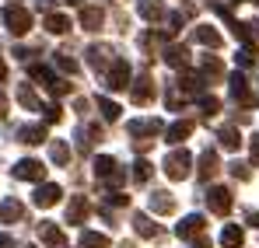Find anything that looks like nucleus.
Segmentation results:
<instances>
[{"label":"nucleus","mask_w":259,"mask_h":248,"mask_svg":"<svg viewBox=\"0 0 259 248\" xmlns=\"http://www.w3.org/2000/svg\"><path fill=\"white\" fill-rule=\"evenodd\" d=\"M0 248H14V238L11 234H0Z\"/></svg>","instance_id":"nucleus-43"},{"label":"nucleus","mask_w":259,"mask_h":248,"mask_svg":"<svg viewBox=\"0 0 259 248\" xmlns=\"http://www.w3.org/2000/svg\"><path fill=\"white\" fill-rule=\"evenodd\" d=\"M46 32H49V35H67V32H70V18H67V14H46Z\"/></svg>","instance_id":"nucleus-20"},{"label":"nucleus","mask_w":259,"mask_h":248,"mask_svg":"<svg viewBox=\"0 0 259 248\" xmlns=\"http://www.w3.org/2000/svg\"><path fill=\"white\" fill-rule=\"evenodd\" d=\"M189 165H193V158H189V151H172L168 158H165V165L161 171L172 178V182H182L186 175H189Z\"/></svg>","instance_id":"nucleus-3"},{"label":"nucleus","mask_w":259,"mask_h":248,"mask_svg":"<svg viewBox=\"0 0 259 248\" xmlns=\"http://www.w3.org/2000/svg\"><path fill=\"white\" fill-rule=\"evenodd\" d=\"M102 21H105V11H102V7H84V11H81V28H84V32H98Z\"/></svg>","instance_id":"nucleus-16"},{"label":"nucleus","mask_w":259,"mask_h":248,"mask_svg":"<svg viewBox=\"0 0 259 248\" xmlns=\"http://www.w3.org/2000/svg\"><path fill=\"white\" fill-rule=\"evenodd\" d=\"M49 158H53V165H67V161H70V147H67V143H63V140H53V143H49Z\"/></svg>","instance_id":"nucleus-28"},{"label":"nucleus","mask_w":259,"mask_h":248,"mask_svg":"<svg viewBox=\"0 0 259 248\" xmlns=\"http://www.w3.org/2000/svg\"><path fill=\"white\" fill-rule=\"evenodd\" d=\"M60 200H63V189H60L56 182H42V185L35 189V196H32V203H35V207H42V210L56 207Z\"/></svg>","instance_id":"nucleus-6"},{"label":"nucleus","mask_w":259,"mask_h":248,"mask_svg":"<svg viewBox=\"0 0 259 248\" xmlns=\"http://www.w3.org/2000/svg\"><path fill=\"white\" fill-rule=\"evenodd\" d=\"M116 171H119L116 158H109V154H98V158H95V175H98V178H105V182H109Z\"/></svg>","instance_id":"nucleus-22"},{"label":"nucleus","mask_w":259,"mask_h":248,"mask_svg":"<svg viewBox=\"0 0 259 248\" xmlns=\"http://www.w3.org/2000/svg\"><path fill=\"white\" fill-rule=\"evenodd\" d=\"M105 81H109L105 87H112V91H126V87H130V63H126V60H112Z\"/></svg>","instance_id":"nucleus-5"},{"label":"nucleus","mask_w":259,"mask_h":248,"mask_svg":"<svg viewBox=\"0 0 259 248\" xmlns=\"http://www.w3.org/2000/svg\"><path fill=\"white\" fill-rule=\"evenodd\" d=\"M196 105H200V112H203V116H217V112H221V102L210 98V94H200V102H196Z\"/></svg>","instance_id":"nucleus-37"},{"label":"nucleus","mask_w":259,"mask_h":248,"mask_svg":"<svg viewBox=\"0 0 259 248\" xmlns=\"http://www.w3.org/2000/svg\"><path fill=\"white\" fill-rule=\"evenodd\" d=\"M203 87H207V77H203L200 70L193 74L189 67L182 70V77H179V84H175V91H179L182 98H200V94H203Z\"/></svg>","instance_id":"nucleus-4"},{"label":"nucleus","mask_w":259,"mask_h":248,"mask_svg":"<svg viewBox=\"0 0 259 248\" xmlns=\"http://www.w3.org/2000/svg\"><path fill=\"white\" fill-rule=\"evenodd\" d=\"M63 4H81V0H63Z\"/></svg>","instance_id":"nucleus-48"},{"label":"nucleus","mask_w":259,"mask_h":248,"mask_svg":"<svg viewBox=\"0 0 259 248\" xmlns=\"http://www.w3.org/2000/svg\"><path fill=\"white\" fill-rule=\"evenodd\" d=\"M207 207H210V213L224 217V213L231 210V192H228L224 185H214V189L207 192Z\"/></svg>","instance_id":"nucleus-10"},{"label":"nucleus","mask_w":259,"mask_h":248,"mask_svg":"<svg viewBox=\"0 0 259 248\" xmlns=\"http://www.w3.org/2000/svg\"><path fill=\"white\" fill-rule=\"evenodd\" d=\"M228 84H231L228 91H231V98H235L238 105H256V94L249 91V81H245L242 74H231V77H228Z\"/></svg>","instance_id":"nucleus-7"},{"label":"nucleus","mask_w":259,"mask_h":248,"mask_svg":"<svg viewBox=\"0 0 259 248\" xmlns=\"http://www.w3.org/2000/svg\"><path fill=\"white\" fill-rule=\"evenodd\" d=\"M151 175H154V165H151V161H144V158H137V165H133V182L147 185V182H151Z\"/></svg>","instance_id":"nucleus-30"},{"label":"nucleus","mask_w":259,"mask_h":248,"mask_svg":"<svg viewBox=\"0 0 259 248\" xmlns=\"http://www.w3.org/2000/svg\"><path fill=\"white\" fill-rule=\"evenodd\" d=\"M161 60H165L172 70H186V67H189V49H186V45H165Z\"/></svg>","instance_id":"nucleus-12"},{"label":"nucleus","mask_w":259,"mask_h":248,"mask_svg":"<svg viewBox=\"0 0 259 248\" xmlns=\"http://www.w3.org/2000/svg\"><path fill=\"white\" fill-rule=\"evenodd\" d=\"M105 200H109L112 207H126V203H130V196H126V192H109Z\"/></svg>","instance_id":"nucleus-40"},{"label":"nucleus","mask_w":259,"mask_h":248,"mask_svg":"<svg viewBox=\"0 0 259 248\" xmlns=\"http://www.w3.org/2000/svg\"><path fill=\"white\" fill-rule=\"evenodd\" d=\"M231 175H235V178H249V168H245V165H238V161H235V165H231Z\"/></svg>","instance_id":"nucleus-42"},{"label":"nucleus","mask_w":259,"mask_h":248,"mask_svg":"<svg viewBox=\"0 0 259 248\" xmlns=\"http://www.w3.org/2000/svg\"><path fill=\"white\" fill-rule=\"evenodd\" d=\"M249 154H252V165H259V136L249 140Z\"/></svg>","instance_id":"nucleus-41"},{"label":"nucleus","mask_w":259,"mask_h":248,"mask_svg":"<svg viewBox=\"0 0 259 248\" xmlns=\"http://www.w3.org/2000/svg\"><path fill=\"white\" fill-rule=\"evenodd\" d=\"M4 25H7L11 35H25L32 28V11L21 7V4H7L4 7Z\"/></svg>","instance_id":"nucleus-1"},{"label":"nucleus","mask_w":259,"mask_h":248,"mask_svg":"<svg viewBox=\"0 0 259 248\" xmlns=\"http://www.w3.org/2000/svg\"><path fill=\"white\" fill-rule=\"evenodd\" d=\"M126 129H130V136H154V133H161V123H158V119H147V123L133 119Z\"/></svg>","instance_id":"nucleus-23"},{"label":"nucleus","mask_w":259,"mask_h":248,"mask_svg":"<svg viewBox=\"0 0 259 248\" xmlns=\"http://www.w3.org/2000/svg\"><path fill=\"white\" fill-rule=\"evenodd\" d=\"M77 248H109V238L98 234V231H84L81 241H77Z\"/></svg>","instance_id":"nucleus-31"},{"label":"nucleus","mask_w":259,"mask_h":248,"mask_svg":"<svg viewBox=\"0 0 259 248\" xmlns=\"http://www.w3.org/2000/svg\"><path fill=\"white\" fill-rule=\"evenodd\" d=\"M221 245H224V248H242V227H238V224H224V231H221Z\"/></svg>","instance_id":"nucleus-25"},{"label":"nucleus","mask_w":259,"mask_h":248,"mask_svg":"<svg viewBox=\"0 0 259 248\" xmlns=\"http://www.w3.org/2000/svg\"><path fill=\"white\" fill-rule=\"evenodd\" d=\"M133 234H137V238H158L161 227H158L147 213H137V217H133Z\"/></svg>","instance_id":"nucleus-14"},{"label":"nucleus","mask_w":259,"mask_h":248,"mask_svg":"<svg viewBox=\"0 0 259 248\" xmlns=\"http://www.w3.org/2000/svg\"><path fill=\"white\" fill-rule=\"evenodd\" d=\"M105 53H109L105 45H95V49H88V63H91L95 70H102V67H105Z\"/></svg>","instance_id":"nucleus-38"},{"label":"nucleus","mask_w":259,"mask_h":248,"mask_svg":"<svg viewBox=\"0 0 259 248\" xmlns=\"http://www.w3.org/2000/svg\"><path fill=\"white\" fill-rule=\"evenodd\" d=\"M151 210H154V213H172L175 210L172 196H168V192H154V196H151Z\"/></svg>","instance_id":"nucleus-34"},{"label":"nucleus","mask_w":259,"mask_h":248,"mask_svg":"<svg viewBox=\"0 0 259 248\" xmlns=\"http://www.w3.org/2000/svg\"><path fill=\"white\" fill-rule=\"evenodd\" d=\"M25 143H46V123H32V126H25L21 133H18Z\"/></svg>","instance_id":"nucleus-26"},{"label":"nucleus","mask_w":259,"mask_h":248,"mask_svg":"<svg viewBox=\"0 0 259 248\" xmlns=\"http://www.w3.org/2000/svg\"><path fill=\"white\" fill-rule=\"evenodd\" d=\"M130 84H133V102H137V105H147V102L154 98V91H151V77H147V74H144L140 81H130Z\"/></svg>","instance_id":"nucleus-21"},{"label":"nucleus","mask_w":259,"mask_h":248,"mask_svg":"<svg viewBox=\"0 0 259 248\" xmlns=\"http://www.w3.org/2000/svg\"><path fill=\"white\" fill-rule=\"evenodd\" d=\"M18 102H21L25 109H32V112H42V109H46L42 102L35 98V91H32V87H18Z\"/></svg>","instance_id":"nucleus-32"},{"label":"nucleus","mask_w":259,"mask_h":248,"mask_svg":"<svg viewBox=\"0 0 259 248\" xmlns=\"http://www.w3.org/2000/svg\"><path fill=\"white\" fill-rule=\"evenodd\" d=\"M39 231H42V241H46L49 248H67V238H63V231H60V227H53L49 220H42V224H39Z\"/></svg>","instance_id":"nucleus-17"},{"label":"nucleus","mask_w":259,"mask_h":248,"mask_svg":"<svg viewBox=\"0 0 259 248\" xmlns=\"http://www.w3.org/2000/svg\"><path fill=\"white\" fill-rule=\"evenodd\" d=\"M4 77H7V67H4V60H0V81H4Z\"/></svg>","instance_id":"nucleus-47"},{"label":"nucleus","mask_w":259,"mask_h":248,"mask_svg":"<svg viewBox=\"0 0 259 248\" xmlns=\"http://www.w3.org/2000/svg\"><path fill=\"white\" fill-rule=\"evenodd\" d=\"M42 112H46V126H49V123H60V119H63V109H60V102H56V105H46Z\"/></svg>","instance_id":"nucleus-39"},{"label":"nucleus","mask_w":259,"mask_h":248,"mask_svg":"<svg viewBox=\"0 0 259 248\" xmlns=\"http://www.w3.org/2000/svg\"><path fill=\"white\" fill-rule=\"evenodd\" d=\"M217 140L224 143V151H238V147H242V136H238V129H235V126H224V129L217 133Z\"/></svg>","instance_id":"nucleus-27"},{"label":"nucleus","mask_w":259,"mask_h":248,"mask_svg":"<svg viewBox=\"0 0 259 248\" xmlns=\"http://www.w3.org/2000/svg\"><path fill=\"white\" fill-rule=\"evenodd\" d=\"M256 4H259V0H256Z\"/></svg>","instance_id":"nucleus-49"},{"label":"nucleus","mask_w":259,"mask_h":248,"mask_svg":"<svg viewBox=\"0 0 259 248\" xmlns=\"http://www.w3.org/2000/svg\"><path fill=\"white\" fill-rule=\"evenodd\" d=\"M189 133H193V123H189V119H179V123H172L168 129H165V140L179 147V143H182V140H186Z\"/></svg>","instance_id":"nucleus-18"},{"label":"nucleus","mask_w":259,"mask_h":248,"mask_svg":"<svg viewBox=\"0 0 259 248\" xmlns=\"http://www.w3.org/2000/svg\"><path fill=\"white\" fill-rule=\"evenodd\" d=\"M137 14L144 21H161L168 14V7H165V0H137Z\"/></svg>","instance_id":"nucleus-11"},{"label":"nucleus","mask_w":259,"mask_h":248,"mask_svg":"<svg viewBox=\"0 0 259 248\" xmlns=\"http://www.w3.org/2000/svg\"><path fill=\"white\" fill-rule=\"evenodd\" d=\"M53 67H56V70H63V74H77V70H81V63H77V60H70L67 53H56V56H53Z\"/></svg>","instance_id":"nucleus-33"},{"label":"nucleus","mask_w":259,"mask_h":248,"mask_svg":"<svg viewBox=\"0 0 259 248\" xmlns=\"http://www.w3.org/2000/svg\"><path fill=\"white\" fill-rule=\"evenodd\" d=\"M235 63H238V67H256V45L245 42V45L235 53Z\"/></svg>","instance_id":"nucleus-36"},{"label":"nucleus","mask_w":259,"mask_h":248,"mask_svg":"<svg viewBox=\"0 0 259 248\" xmlns=\"http://www.w3.org/2000/svg\"><path fill=\"white\" fill-rule=\"evenodd\" d=\"M28 74H32V77H35L39 84H42V87H49L53 94H70V91H74V84L63 81V77H56V70H49V67H39V63H35Z\"/></svg>","instance_id":"nucleus-2"},{"label":"nucleus","mask_w":259,"mask_h":248,"mask_svg":"<svg viewBox=\"0 0 259 248\" xmlns=\"http://www.w3.org/2000/svg\"><path fill=\"white\" fill-rule=\"evenodd\" d=\"M95 105H98V112H102V119H105V123H116V119L123 116V109H119L112 98H95Z\"/></svg>","instance_id":"nucleus-24"},{"label":"nucleus","mask_w":259,"mask_h":248,"mask_svg":"<svg viewBox=\"0 0 259 248\" xmlns=\"http://www.w3.org/2000/svg\"><path fill=\"white\" fill-rule=\"evenodd\" d=\"M193 248H210V241H207V238H196V245Z\"/></svg>","instance_id":"nucleus-45"},{"label":"nucleus","mask_w":259,"mask_h":248,"mask_svg":"<svg viewBox=\"0 0 259 248\" xmlns=\"http://www.w3.org/2000/svg\"><path fill=\"white\" fill-rule=\"evenodd\" d=\"M214 171H217V154L214 151L200 154V178H214Z\"/></svg>","instance_id":"nucleus-35"},{"label":"nucleus","mask_w":259,"mask_h":248,"mask_svg":"<svg viewBox=\"0 0 259 248\" xmlns=\"http://www.w3.org/2000/svg\"><path fill=\"white\" fill-rule=\"evenodd\" d=\"M193 35H196L200 45H207V49H217V45H221V32L210 28V25H196V28H193Z\"/></svg>","instance_id":"nucleus-19"},{"label":"nucleus","mask_w":259,"mask_h":248,"mask_svg":"<svg viewBox=\"0 0 259 248\" xmlns=\"http://www.w3.org/2000/svg\"><path fill=\"white\" fill-rule=\"evenodd\" d=\"M249 224H252V227H259V213H249Z\"/></svg>","instance_id":"nucleus-46"},{"label":"nucleus","mask_w":259,"mask_h":248,"mask_svg":"<svg viewBox=\"0 0 259 248\" xmlns=\"http://www.w3.org/2000/svg\"><path fill=\"white\" fill-rule=\"evenodd\" d=\"M21 213H25V207H21V200L7 196V200L0 203V224H18V220H21Z\"/></svg>","instance_id":"nucleus-15"},{"label":"nucleus","mask_w":259,"mask_h":248,"mask_svg":"<svg viewBox=\"0 0 259 248\" xmlns=\"http://www.w3.org/2000/svg\"><path fill=\"white\" fill-rule=\"evenodd\" d=\"M88 213H91L88 200H84V196H74V200L67 203V224H84Z\"/></svg>","instance_id":"nucleus-13"},{"label":"nucleus","mask_w":259,"mask_h":248,"mask_svg":"<svg viewBox=\"0 0 259 248\" xmlns=\"http://www.w3.org/2000/svg\"><path fill=\"white\" fill-rule=\"evenodd\" d=\"M14 178H21V182H42L46 165L42 161H18L14 165Z\"/></svg>","instance_id":"nucleus-9"},{"label":"nucleus","mask_w":259,"mask_h":248,"mask_svg":"<svg viewBox=\"0 0 259 248\" xmlns=\"http://www.w3.org/2000/svg\"><path fill=\"white\" fill-rule=\"evenodd\" d=\"M4 116H7V98L0 94V119H4Z\"/></svg>","instance_id":"nucleus-44"},{"label":"nucleus","mask_w":259,"mask_h":248,"mask_svg":"<svg viewBox=\"0 0 259 248\" xmlns=\"http://www.w3.org/2000/svg\"><path fill=\"white\" fill-rule=\"evenodd\" d=\"M203 224H207L203 213H186V217L179 220L175 234H179V238H200V234H203Z\"/></svg>","instance_id":"nucleus-8"},{"label":"nucleus","mask_w":259,"mask_h":248,"mask_svg":"<svg viewBox=\"0 0 259 248\" xmlns=\"http://www.w3.org/2000/svg\"><path fill=\"white\" fill-rule=\"evenodd\" d=\"M200 74H203V77H221V74H224V63H221L217 56H203V60H200Z\"/></svg>","instance_id":"nucleus-29"}]
</instances>
